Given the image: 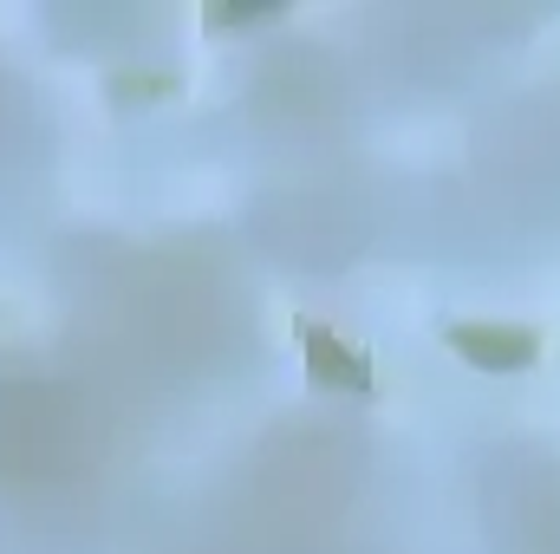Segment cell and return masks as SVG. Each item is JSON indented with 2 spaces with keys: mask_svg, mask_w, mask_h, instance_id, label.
Here are the masks:
<instances>
[{
  "mask_svg": "<svg viewBox=\"0 0 560 554\" xmlns=\"http://www.w3.org/2000/svg\"><path fill=\"white\" fill-rule=\"evenodd\" d=\"M293 339H300V353H306V379H313V385L372 392V359H365L359 346H346L339 333H326V326H313V320H300Z\"/></svg>",
  "mask_w": 560,
  "mask_h": 554,
  "instance_id": "7a4b0ae2",
  "label": "cell"
},
{
  "mask_svg": "<svg viewBox=\"0 0 560 554\" xmlns=\"http://www.w3.org/2000/svg\"><path fill=\"white\" fill-rule=\"evenodd\" d=\"M112 92H118V99H138V92H176V79H170V72H156V79H112Z\"/></svg>",
  "mask_w": 560,
  "mask_h": 554,
  "instance_id": "3957f363",
  "label": "cell"
},
{
  "mask_svg": "<svg viewBox=\"0 0 560 554\" xmlns=\"http://www.w3.org/2000/svg\"><path fill=\"white\" fill-rule=\"evenodd\" d=\"M443 339H450L456 359H469V366H482V372H522V366L541 359V333H535V326L456 320V326H443Z\"/></svg>",
  "mask_w": 560,
  "mask_h": 554,
  "instance_id": "6da1fadb",
  "label": "cell"
}]
</instances>
